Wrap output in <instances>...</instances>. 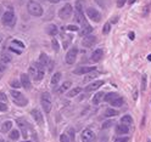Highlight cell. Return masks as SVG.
Returning a JSON list of instances; mask_svg holds the SVG:
<instances>
[{"label": "cell", "mask_w": 151, "mask_h": 142, "mask_svg": "<svg viewBox=\"0 0 151 142\" xmlns=\"http://www.w3.org/2000/svg\"><path fill=\"white\" fill-rule=\"evenodd\" d=\"M27 11L29 12V15L36 16V17H39V16L43 15L42 5L37 1H33V0H29V1L27 3Z\"/></svg>", "instance_id": "6da1fadb"}, {"label": "cell", "mask_w": 151, "mask_h": 142, "mask_svg": "<svg viewBox=\"0 0 151 142\" xmlns=\"http://www.w3.org/2000/svg\"><path fill=\"white\" fill-rule=\"evenodd\" d=\"M40 102H42V107L45 113H50L51 108H52V103H51V96L49 92H43L42 97H40Z\"/></svg>", "instance_id": "7a4b0ae2"}, {"label": "cell", "mask_w": 151, "mask_h": 142, "mask_svg": "<svg viewBox=\"0 0 151 142\" xmlns=\"http://www.w3.org/2000/svg\"><path fill=\"white\" fill-rule=\"evenodd\" d=\"M72 13H73V8H72V5L71 4H66L62 9H61L59 11V16L61 19H68L71 16H72Z\"/></svg>", "instance_id": "3957f363"}, {"label": "cell", "mask_w": 151, "mask_h": 142, "mask_svg": "<svg viewBox=\"0 0 151 142\" xmlns=\"http://www.w3.org/2000/svg\"><path fill=\"white\" fill-rule=\"evenodd\" d=\"M15 22H16V17H15V13L13 11H6L4 15H3V23L9 26V27H12L15 26Z\"/></svg>", "instance_id": "277c9868"}, {"label": "cell", "mask_w": 151, "mask_h": 142, "mask_svg": "<svg viewBox=\"0 0 151 142\" xmlns=\"http://www.w3.org/2000/svg\"><path fill=\"white\" fill-rule=\"evenodd\" d=\"M82 142H96V135L90 129H84L82 132Z\"/></svg>", "instance_id": "5b68a950"}, {"label": "cell", "mask_w": 151, "mask_h": 142, "mask_svg": "<svg viewBox=\"0 0 151 142\" xmlns=\"http://www.w3.org/2000/svg\"><path fill=\"white\" fill-rule=\"evenodd\" d=\"M77 53H78L77 47H72L66 55V63L67 64H73L76 62V58H77Z\"/></svg>", "instance_id": "8992f818"}, {"label": "cell", "mask_w": 151, "mask_h": 142, "mask_svg": "<svg viewBox=\"0 0 151 142\" xmlns=\"http://www.w3.org/2000/svg\"><path fill=\"white\" fill-rule=\"evenodd\" d=\"M87 15H88V17L90 18V19H93L94 22H99L100 19H101L100 12L96 9H94V8H88L87 9Z\"/></svg>", "instance_id": "52a82bcc"}, {"label": "cell", "mask_w": 151, "mask_h": 142, "mask_svg": "<svg viewBox=\"0 0 151 142\" xmlns=\"http://www.w3.org/2000/svg\"><path fill=\"white\" fill-rule=\"evenodd\" d=\"M93 71H95V67H92V66H79V67H77V68L73 71V73L77 74V76H82V74H89Z\"/></svg>", "instance_id": "ba28073f"}, {"label": "cell", "mask_w": 151, "mask_h": 142, "mask_svg": "<svg viewBox=\"0 0 151 142\" xmlns=\"http://www.w3.org/2000/svg\"><path fill=\"white\" fill-rule=\"evenodd\" d=\"M95 43H96V37L95 35H87L82 42L84 47H92L93 45H95Z\"/></svg>", "instance_id": "9c48e42d"}, {"label": "cell", "mask_w": 151, "mask_h": 142, "mask_svg": "<svg viewBox=\"0 0 151 142\" xmlns=\"http://www.w3.org/2000/svg\"><path fill=\"white\" fill-rule=\"evenodd\" d=\"M105 84V82L104 80H96V82H94V83H90L87 87H85V91H88V92H92V91H94V90H98L100 86H102Z\"/></svg>", "instance_id": "30bf717a"}, {"label": "cell", "mask_w": 151, "mask_h": 142, "mask_svg": "<svg viewBox=\"0 0 151 142\" xmlns=\"http://www.w3.org/2000/svg\"><path fill=\"white\" fill-rule=\"evenodd\" d=\"M31 114H32V117L34 118V120L37 121V124H39V125L43 124V121H44V120H43V116H42V113H40L39 109L34 108V109L31 111Z\"/></svg>", "instance_id": "8fae6325"}, {"label": "cell", "mask_w": 151, "mask_h": 142, "mask_svg": "<svg viewBox=\"0 0 151 142\" xmlns=\"http://www.w3.org/2000/svg\"><path fill=\"white\" fill-rule=\"evenodd\" d=\"M40 68H42V67H40L38 63L32 64L29 67V69H28V76H31L33 79H36L37 76H38V73H39V71H40Z\"/></svg>", "instance_id": "7c38bea8"}, {"label": "cell", "mask_w": 151, "mask_h": 142, "mask_svg": "<svg viewBox=\"0 0 151 142\" xmlns=\"http://www.w3.org/2000/svg\"><path fill=\"white\" fill-rule=\"evenodd\" d=\"M21 85L24 87V89H27V90L31 89V78H29L28 74L23 73L21 76Z\"/></svg>", "instance_id": "4fadbf2b"}, {"label": "cell", "mask_w": 151, "mask_h": 142, "mask_svg": "<svg viewBox=\"0 0 151 142\" xmlns=\"http://www.w3.org/2000/svg\"><path fill=\"white\" fill-rule=\"evenodd\" d=\"M45 30H46V33L49 34L50 37H55L59 33V29H57V27L55 26V24H48L46 27H45Z\"/></svg>", "instance_id": "5bb4252c"}, {"label": "cell", "mask_w": 151, "mask_h": 142, "mask_svg": "<svg viewBox=\"0 0 151 142\" xmlns=\"http://www.w3.org/2000/svg\"><path fill=\"white\" fill-rule=\"evenodd\" d=\"M93 27L92 26H89V24H84L83 28H80L79 30V35L80 37H87V35H90V33L93 32Z\"/></svg>", "instance_id": "9a60e30c"}, {"label": "cell", "mask_w": 151, "mask_h": 142, "mask_svg": "<svg viewBox=\"0 0 151 142\" xmlns=\"http://www.w3.org/2000/svg\"><path fill=\"white\" fill-rule=\"evenodd\" d=\"M48 63H49V57L46 56V53L42 52V53H40V55H39L38 64H39V66H40V67H42V68H43V67H45Z\"/></svg>", "instance_id": "2e32d148"}, {"label": "cell", "mask_w": 151, "mask_h": 142, "mask_svg": "<svg viewBox=\"0 0 151 142\" xmlns=\"http://www.w3.org/2000/svg\"><path fill=\"white\" fill-rule=\"evenodd\" d=\"M102 55H104V51H102L101 49H96L92 53V60L94 61V62H99L102 57Z\"/></svg>", "instance_id": "e0dca14e"}, {"label": "cell", "mask_w": 151, "mask_h": 142, "mask_svg": "<svg viewBox=\"0 0 151 142\" xmlns=\"http://www.w3.org/2000/svg\"><path fill=\"white\" fill-rule=\"evenodd\" d=\"M74 19H76V22H77V23L87 24V23H85V19H84V15H83V12H80V11H76Z\"/></svg>", "instance_id": "ac0fdd59"}, {"label": "cell", "mask_w": 151, "mask_h": 142, "mask_svg": "<svg viewBox=\"0 0 151 142\" xmlns=\"http://www.w3.org/2000/svg\"><path fill=\"white\" fill-rule=\"evenodd\" d=\"M120 96V95L117 94V92H108V94H106L105 95V97H104V100L106 101V102H108V103H111L113 100H116Z\"/></svg>", "instance_id": "d6986e66"}, {"label": "cell", "mask_w": 151, "mask_h": 142, "mask_svg": "<svg viewBox=\"0 0 151 142\" xmlns=\"http://www.w3.org/2000/svg\"><path fill=\"white\" fill-rule=\"evenodd\" d=\"M104 97H105V94H104V92H102V91L98 92V94L93 97V103H94V105H99L101 101L104 100Z\"/></svg>", "instance_id": "ffe728a7"}, {"label": "cell", "mask_w": 151, "mask_h": 142, "mask_svg": "<svg viewBox=\"0 0 151 142\" xmlns=\"http://www.w3.org/2000/svg\"><path fill=\"white\" fill-rule=\"evenodd\" d=\"M116 131H117L120 135H126V134L129 132V126L128 125H124V124H121V125L117 126Z\"/></svg>", "instance_id": "44dd1931"}, {"label": "cell", "mask_w": 151, "mask_h": 142, "mask_svg": "<svg viewBox=\"0 0 151 142\" xmlns=\"http://www.w3.org/2000/svg\"><path fill=\"white\" fill-rule=\"evenodd\" d=\"M61 77H62V74H61V72H56V73H55L54 76L51 77V80H50L51 85H56V84H59Z\"/></svg>", "instance_id": "7402d4cb"}, {"label": "cell", "mask_w": 151, "mask_h": 142, "mask_svg": "<svg viewBox=\"0 0 151 142\" xmlns=\"http://www.w3.org/2000/svg\"><path fill=\"white\" fill-rule=\"evenodd\" d=\"M133 123V118L129 116V114H126V116H123L122 118H121V124H124V125H130Z\"/></svg>", "instance_id": "603a6c76"}, {"label": "cell", "mask_w": 151, "mask_h": 142, "mask_svg": "<svg viewBox=\"0 0 151 142\" xmlns=\"http://www.w3.org/2000/svg\"><path fill=\"white\" fill-rule=\"evenodd\" d=\"M104 116L110 118V117H116V116H118V111L117 109H113V108H107V109L105 111L104 113Z\"/></svg>", "instance_id": "cb8c5ba5"}, {"label": "cell", "mask_w": 151, "mask_h": 142, "mask_svg": "<svg viewBox=\"0 0 151 142\" xmlns=\"http://www.w3.org/2000/svg\"><path fill=\"white\" fill-rule=\"evenodd\" d=\"M11 129H12V121L8 120V121H5V123H3V125H1V132H9Z\"/></svg>", "instance_id": "d4e9b609"}, {"label": "cell", "mask_w": 151, "mask_h": 142, "mask_svg": "<svg viewBox=\"0 0 151 142\" xmlns=\"http://www.w3.org/2000/svg\"><path fill=\"white\" fill-rule=\"evenodd\" d=\"M71 86H72V83H71V82H65L62 85H61V87H60V89L57 90V92H59V94H62V92H65L66 90H68V89H70Z\"/></svg>", "instance_id": "484cf974"}, {"label": "cell", "mask_w": 151, "mask_h": 142, "mask_svg": "<svg viewBox=\"0 0 151 142\" xmlns=\"http://www.w3.org/2000/svg\"><path fill=\"white\" fill-rule=\"evenodd\" d=\"M12 61V57L10 53H6V52H1V62H4L5 64L6 63H10Z\"/></svg>", "instance_id": "4316f807"}, {"label": "cell", "mask_w": 151, "mask_h": 142, "mask_svg": "<svg viewBox=\"0 0 151 142\" xmlns=\"http://www.w3.org/2000/svg\"><path fill=\"white\" fill-rule=\"evenodd\" d=\"M123 103H124V100H123V97H121V96H118L117 98L113 100L111 102V105L113 107H121V106H123Z\"/></svg>", "instance_id": "83f0119b"}, {"label": "cell", "mask_w": 151, "mask_h": 142, "mask_svg": "<svg viewBox=\"0 0 151 142\" xmlns=\"http://www.w3.org/2000/svg\"><path fill=\"white\" fill-rule=\"evenodd\" d=\"M11 96H12V98L15 100V101H18V100H21L22 98V94L21 92H18V91H16V90H11Z\"/></svg>", "instance_id": "f1b7e54d"}, {"label": "cell", "mask_w": 151, "mask_h": 142, "mask_svg": "<svg viewBox=\"0 0 151 142\" xmlns=\"http://www.w3.org/2000/svg\"><path fill=\"white\" fill-rule=\"evenodd\" d=\"M99 76V72H96V71H93V72H90L87 76V78L84 79V82H89V80H92V79H94V78H96Z\"/></svg>", "instance_id": "f546056e"}, {"label": "cell", "mask_w": 151, "mask_h": 142, "mask_svg": "<svg viewBox=\"0 0 151 142\" xmlns=\"http://www.w3.org/2000/svg\"><path fill=\"white\" fill-rule=\"evenodd\" d=\"M79 92H80V87H73V89H71L70 92H68V97H74V96H77Z\"/></svg>", "instance_id": "4dcf8cb0"}, {"label": "cell", "mask_w": 151, "mask_h": 142, "mask_svg": "<svg viewBox=\"0 0 151 142\" xmlns=\"http://www.w3.org/2000/svg\"><path fill=\"white\" fill-rule=\"evenodd\" d=\"M83 8H84V1L83 0H77V1H76V10L83 12Z\"/></svg>", "instance_id": "1f68e13d"}, {"label": "cell", "mask_w": 151, "mask_h": 142, "mask_svg": "<svg viewBox=\"0 0 151 142\" xmlns=\"http://www.w3.org/2000/svg\"><path fill=\"white\" fill-rule=\"evenodd\" d=\"M10 139L11 140H18L20 139V131L16 130V129H13L10 131Z\"/></svg>", "instance_id": "d6a6232c"}, {"label": "cell", "mask_w": 151, "mask_h": 142, "mask_svg": "<svg viewBox=\"0 0 151 142\" xmlns=\"http://www.w3.org/2000/svg\"><path fill=\"white\" fill-rule=\"evenodd\" d=\"M66 135L68 136V139H71V141H73L74 140V129L73 127H68V129L66 130Z\"/></svg>", "instance_id": "836d02e7"}, {"label": "cell", "mask_w": 151, "mask_h": 142, "mask_svg": "<svg viewBox=\"0 0 151 142\" xmlns=\"http://www.w3.org/2000/svg\"><path fill=\"white\" fill-rule=\"evenodd\" d=\"M146 76L144 74L143 78H141V91H145L146 90Z\"/></svg>", "instance_id": "e575fe53"}, {"label": "cell", "mask_w": 151, "mask_h": 142, "mask_svg": "<svg viewBox=\"0 0 151 142\" xmlns=\"http://www.w3.org/2000/svg\"><path fill=\"white\" fill-rule=\"evenodd\" d=\"M110 29H111V23H110V22H106V23L104 24V29H102V32H104V34H108Z\"/></svg>", "instance_id": "d590c367"}, {"label": "cell", "mask_w": 151, "mask_h": 142, "mask_svg": "<svg viewBox=\"0 0 151 142\" xmlns=\"http://www.w3.org/2000/svg\"><path fill=\"white\" fill-rule=\"evenodd\" d=\"M10 85H11L12 87H15V89H18V87H21V86H22V85H21V83L17 82V80H11Z\"/></svg>", "instance_id": "8d00e7d4"}, {"label": "cell", "mask_w": 151, "mask_h": 142, "mask_svg": "<svg viewBox=\"0 0 151 142\" xmlns=\"http://www.w3.org/2000/svg\"><path fill=\"white\" fill-rule=\"evenodd\" d=\"M17 124H18V126L21 127V129H24V127H27V123H26L23 119H17Z\"/></svg>", "instance_id": "74e56055"}, {"label": "cell", "mask_w": 151, "mask_h": 142, "mask_svg": "<svg viewBox=\"0 0 151 142\" xmlns=\"http://www.w3.org/2000/svg\"><path fill=\"white\" fill-rule=\"evenodd\" d=\"M51 42H52V46H54V50H55V51H59V50H60V45H59V43H57V40L54 38V39L51 40Z\"/></svg>", "instance_id": "f35d334b"}, {"label": "cell", "mask_w": 151, "mask_h": 142, "mask_svg": "<svg viewBox=\"0 0 151 142\" xmlns=\"http://www.w3.org/2000/svg\"><path fill=\"white\" fill-rule=\"evenodd\" d=\"M60 141H61V142H71V140L68 139V136H67L66 134L61 135V136H60Z\"/></svg>", "instance_id": "ab89813d"}, {"label": "cell", "mask_w": 151, "mask_h": 142, "mask_svg": "<svg viewBox=\"0 0 151 142\" xmlns=\"http://www.w3.org/2000/svg\"><path fill=\"white\" fill-rule=\"evenodd\" d=\"M44 78V71H43V68H40V71H39V73H38V76H37V78H36V80H42Z\"/></svg>", "instance_id": "60d3db41"}, {"label": "cell", "mask_w": 151, "mask_h": 142, "mask_svg": "<svg viewBox=\"0 0 151 142\" xmlns=\"http://www.w3.org/2000/svg\"><path fill=\"white\" fill-rule=\"evenodd\" d=\"M15 103L18 105V106H24V105H27V100L26 98H21L18 101H15Z\"/></svg>", "instance_id": "b9f144b4"}, {"label": "cell", "mask_w": 151, "mask_h": 142, "mask_svg": "<svg viewBox=\"0 0 151 142\" xmlns=\"http://www.w3.org/2000/svg\"><path fill=\"white\" fill-rule=\"evenodd\" d=\"M113 124V121L112 120H108V121H105L104 124H102V129H107V127H110Z\"/></svg>", "instance_id": "7bdbcfd3"}, {"label": "cell", "mask_w": 151, "mask_h": 142, "mask_svg": "<svg viewBox=\"0 0 151 142\" xmlns=\"http://www.w3.org/2000/svg\"><path fill=\"white\" fill-rule=\"evenodd\" d=\"M6 101H8V97H6V95H5L4 92H0V102L6 103Z\"/></svg>", "instance_id": "ee69618b"}, {"label": "cell", "mask_w": 151, "mask_h": 142, "mask_svg": "<svg viewBox=\"0 0 151 142\" xmlns=\"http://www.w3.org/2000/svg\"><path fill=\"white\" fill-rule=\"evenodd\" d=\"M66 29L67 30H72V32H78V27L77 26H67Z\"/></svg>", "instance_id": "f6af8a7d"}, {"label": "cell", "mask_w": 151, "mask_h": 142, "mask_svg": "<svg viewBox=\"0 0 151 142\" xmlns=\"http://www.w3.org/2000/svg\"><path fill=\"white\" fill-rule=\"evenodd\" d=\"M8 111V106L4 102H0V112H6Z\"/></svg>", "instance_id": "bcb514c9"}, {"label": "cell", "mask_w": 151, "mask_h": 142, "mask_svg": "<svg viewBox=\"0 0 151 142\" xmlns=\"http://www.w3.org/2000/svg\"><path fill=\"white\" fill-rule=\"evenodd\" d=\"M12 44H15V45H18L21 49H23L24 47V44L22 42H20V40H12Z\"/></svg>", "instance_id": "7dc6e473"}, {"label": "cell", "mask_w": 151, "mask_h": 142, "mask_svg": "<svg viewBox=\"0 0 151 142\" xmlns=\"http://www.w3.org/2000/svg\"><path fill=\"white\" fill-rule=\"evenodd\" d=\"M5 69H6V64H5L4 62H1V61H0V73L4 72Z\"/></svg>", "instance_id": "c3c4849f"}, {"label": "cell", "mask_w": 151, "mask_h": 142, "mask_svg": "<svg viewBox=\"0 0 151 142\" xmlns=\"http://www.w3.org/2000/svg\"><path fill=\"white\" fill-rule=\"evenodd\" d=\"M126 1H127V0H117V6H118V8H122V6L126 4Z\"/></svg>", "instance_id": "681fc988"}, {"label": "cell", "mask_w": 151, "mask_h": 142, "mask_svg": "<svg viewBox=\"0 0 151 142\" xmlns=\"http://www.w3.org/2000/svg\"><path fill=\"white\" fill-rule=\"evenodd\" d=\"M129 141V139L128 137H123V139H120L117 142H128Z\"/></svg>", "instance_id": "f907efd6"}, {"label": "cell", "mask_w": 151, "mask_h": 142, "mask_svg": "<svg viewBox=\"0 0 151 142\" xmlns=\"http://www.w3.org/2000/svg\"><path fill=\"white\" fill-rule=\"evenodd\" d=\"M128 37H129V39H130V40H133V39H134V33H133V32H130Z\"/></svg>", "instance_id": "816d5d0a"}, {"label": "cell", "mask_w": 151, "mask_h": 142, "mask_svg": "<svg viewBox=\"0 0 151 142\" xmlns=\"http://www.w3.org/2000/svg\"><path fill=\"white\" fill-rule=\"evenodd\" d=\"M49 1H50V3H52V4H57V3L60 1V0H49Z\"/></svg>", "instance_id": "f5cc1de1"}, {"label": "cell", "mask_w": 151, "mask_h": 142, "mask_svg": "<svg viewBox=\"0 0 151 142\" xmlns=\"http://www.w3.org/2000/svg\"><path fill=\"white\" fill-rule=\"evenodd\" d=\"M136 0H129V4H133V3H135Z\"/></svg>", "instance_id": "db71d44e"}, {"label": "cell", "mask_w": 151, "mask_h": 142, "mask_svg": "<svg viewBox=\"0 0 151 142\" xmlns=\"http://www.w3.org/2000/svg\"><path fill=\"white\" fill-rule=\"evenodd\" d=\"M1 11H3V8H1V5H0V16H1Z\"/></svg>", "instance_id": "11a10c76"}, {"label": "cell", "mask_w": 151, "mask_h": 142, "mask_svg": "<svg viewBox=\"0 0 151 142\" xmlns=\"http://www.w3.org/2000/svg\"><path fill=\"white\" fill-rule=\"evenodd\" d=\"M148 60H149V61H151V55H149V56H148Z\"/></svg>", "instance_id": "9f6ffc18"}, {"label": "cell", "mask_w": 151, "mask_h": 142, "mask_svg": "<svg viewBox=\"0 0 151 142\" xmlns=\"http://www.w3.org/2000/svg\"><path fill=\"white\" fill-rule=\"evenodd\" d=\"M1 40H3V38H1V35H0V43H1Z\"/></svg>", "instance_id": "6f0895ef"}, {"label": "cell", "mask_w": 151, "mask_h": 142, "mask_svg": "<svg viewBox=\"0 0 151 142\" xmlns=\"http://www.w3.org/2000/svg\"><path fill=\"white\" fill-rule=\"evenodd\" d=\"M23 142H32V141H23Z\"/></svg>", "instance_id": "680465c9"}, {"label": "cell", "mask_w": 151, "mask_h": 142, "mask_svg": "<svg viewBox=\"0 0 151 142\" xmlns=\"http://www.w3.org/2000/svg\"><path fill=\"white\" fill-rule=\"evenodd\" d=\"M148 142H151V141H148Z\"/></svg>", "instance_id": "91938a15"}]
</instances>
